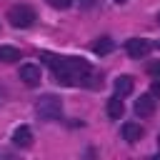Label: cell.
<instances>
[{"mask_svg":"<svg viewBox=\"0 0 160 160\" xmlns=\"http://www.w3.org/2000/svg\"><path fill=\"white\" fill-rule=\"evenodd\" d=\"M148 72H150L152 78H160V60H155V62H150V65H148Z\"/></svg>","mask_w":160,"mask_h":160,"instance_id":"cell-14","label":"cell"},{"mask_svg":"<svg viewBox=\"0 0 160 160\" xmlns=\"http://www.w3.org/2000/svg\"><path fill=\"white\" fill-rule=\"evenodd\" d=\"M132 92V78L130 75H120V78H115V95H130Z\"/></svg>","mask_w":160,"mask_h":160,"instance_id":"cell-10","label":"cell"},{"mask_svg":"<svg viewBox=\"0 0 160 160\" xmlns=\"http://www.w3.org/2000/svg\"><path fill=\"white\" fill-rule=\"evenodd\" d=\"M122 112H125V105H122L120 95H112V98L108 100V118L120 120V118H122Z\"/></svg>","mask_w":160,"mask_h":160,"instance_id":"cell-9","label":"cell"},{"mask_svg":"<svg viewBox=\"0 0 160 160\" xmlns=\"http://www.w3.org/2000/svg\"><path fill=\"white\" fill-rule=\"evenodd\" d=\"M158 22H160V12H158Z\"/></svg>","mask_w":160,"mask_h":160,"instance_id":"cell-20","label":"cell"},{"mask_svg":"<svg viewBox=\"0 0 160 160\" xmlns=\"http://www.w3.org/2000/svg\"><path fill=\"white\" fill-rule=\"evenodd\" d=\"M112 48H115V42L110 38H100V40L92 42V52L95 55H108V52H112Z\"/></svg>","mask_w":160,"mask_h":160,"instance_id":"cell-11","label":"cell"},{"mask_svg":"<svg viewBox=\"0 0 160 160\" xmlns=\"http://www.w3.org/2000/svg\"><path fill=\"white\" fill-rule=\"evenodd\" d=\"M8 20L12 28H30L35 22V10L30 5H12L8 10Z\"/></svg>","mask_w":160,"mask_h":160,"instance_id":"cell-3","label":"cell"},{"mask_svg":"<svg viewBox=\"0 0 160 160\" xmlns=\"http://www.w3.org/2000/svg\"><path fill=\"white\" fill-rule=\"evenodd\" d=\"M155 105H158L155 95H152V92H145V95H140V98L135 100V112H138L140 118H150V115L155 112Z\"/></svg>","mask_w":160,"mask_h":160,"instance_id":"cell-5","label":"cell"},{"mask_svg":"<svg viewBox=\"0 0 160 160\" xmlns=\"http://www.w3.org/2000/svg\"><path fill=\"white\" fill-rule=\"evenodd\" d=\"M40 58H42V62H45V65H50V68H55V65L60 62V55H52V52H42Z\"/></svg>","mask_w":160,"mask_h":160,"instance_id":"cell-13","label":"cell"},{"mask_svg":"<svg viewBox=\"0 0 160 160\" xmlns=\"http://www.w3.org/2000/svg\"><path fill=\"white\" fill-rule=\"evenodd\" d=\"M122 138L132 145V142H138L140 138H142V128H140V122H122Z\"/></svg>","mask_w":160,"mask_h":160,"instance_id":"cell-8","label":"cell"},{"mask_svg":"<svg viewBox=\"0 0 160 160\" xmlns=\"http://www.w3.org/2000/svg\"><path fill=\"white\" fill-rule=\"evenodd\" d=\"M12 145H18V148H30V145H32V130H30L28 125L15 128V132H12Z\"/></svg>","mask_w":160,"mask_h":160,"instance_id":"cell-7","label":"cell"},{"mask_svg":"<svg viewBox=\"0 0 160 160\" xmlns=\"http://www.w3.org/2000/svg\"><path fill=\"white\" fill-rule=\"evenodd\" d=\"M150 48H152V42L145 40V38H132V40L125 42V50H128L130 58H145L150 52Z\"/></svg>","mask_w":160,"mask_h":160,"instance_id":"cell-4","label":"cell"},{"mask_svg":"<svg viewBox=\"0 0 160 160\" xmlns=\"http://www.w3.org/2000/svg\"><path fill=\"white\" fill-rule=\"evenodd\" d=\"M35 112H38L40 120L52 122V120L60 118V112H62V102H60V98H55V95H45V98H40V100L35 102Z\"/></svg>","mask_w":160,"mask_h":160,"instance_id":"cell-2","label":"cell"},{"mask_svg":"<svg viewBox=\"0 0 160 160\" xmlns=\"http://www.w3.org/2000/svg\"><path fill=\"white\" fill-rule=\"evenodd\" d=\"M158 142H160V138H158Z\"/></svg>","mask_w":160,"mask_h":160,"instance_id":"cell-21","label":"cell"},{"mask_svg":"<svg viewBox=\"0 0 160 160\" xmlns=\"http://www.w3.org/2000/svg\"><path fill=\"white\" fill-rule=\"evenodd\" d=\"M20 60V50L12 45H0V62H15Z\"/></svg>","mask_w":160,"mask_h":160,"instance_id":"cell-12","label":"cell"},{"mask_svg":"<svg viewBox=\"0 0 160 160\" xmlns=\"http://www.w3.org/2000/svg\"><path fill=\"white\" fill-rule=\"evenodd\" d=\"M52 72L58 85H85V78L90 75V65L82 58H60Z\"/></svg>","mask_w":160,"mask_h":160,"instance_id":"cell-1","label":"cell"},{"mask_svg":"<svg viewBox=\"0 0 160 160\" xmlns=\"http://www.w3.org/2000/svg\"><path fill=\"white\" fill-rule=\"evenodd\" d=\"M155 48H160V40H158V42H155Z\"/></svg>","mask_w":160,"mask_h":160,"instance_id":"cell-18","label":"cell"},{"mask_svg":"<svg viewBox=\"0 0 160 160\" xmlns=\"http://www.w3.org/2000/svg\"><path fill=\"white\" fill-rule=\"evenodd\" d=\"M20 80L28 85V88H35V85H40V68L38 65H22L20 68Z\"/></svg>","mask_w":160,"mask_h":160,"instance_id":"cell-6","label":"cell"},{"mask_svg":"<svg viewBox=\"0 0 160 160\" xmlns=\"http://www.w3.org/2000/svg\"><path fill=\"white\" fill-rule=\"evenodd\" d=\"M115 2H128V0H115Z\"/></svg>","mask_w":160,"mask_h":160,"instance_id":"cell-19","label":"cell"},{"mask_svg":"<svg viewBox=\"0 0 160 160\" xmlns=\"http://www.w3.org/2000/svg\"><path fill=\"white\" fill-rule=\"evenodd\" d=\"M52 8H58V10H65V8H70V2L72 0H48Z\"/></svg>","mask_w":160,"mask_h":160,"instance_id":"cell-15","label":"cell"},{"mask_svg":"<svg viewBox=\"0 0 160 160\" xmlns=\"http://www.w3.org/2000/svg\"><path fill=\"white\" fill-rule=\"evenodd\" d=\"M152 95L160 98V78H155V82H152Z\"/></svg>","mask_w":160,"mask_h":160,"instance_id":"cell-16","label":"cell"},{"mask_svg":"<svg viewBox=\"0 0 160 160\" xmlns=\"http://www.w3.org/2000/svg\"><path fill=\"white\" fill-rule=\"evenodd\" d=\"M92 2H95V0H80V5H82V8H92Z\"/></svg>","mask_w":160,"mask_h":160,"instance_id":"cell-17","label":"cell"}]
</instances>
